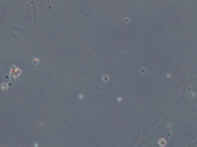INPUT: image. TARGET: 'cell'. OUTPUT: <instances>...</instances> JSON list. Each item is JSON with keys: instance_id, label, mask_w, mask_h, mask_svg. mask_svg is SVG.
Segmentation results:
<instances>
[{"instance_id": "obj_1", "label": "cell", "mask_w": 197, "mask_h": 147, "mask_svg": "<svg viewBox=\"0 0 197 147\" xmlns=\"http://www.w3.org/2000/svg\"><path fill=\"white\" fill-rule=\"evenodd\" d=\"M20 74H22V71H20V69L16 67V65H12V67H10V75L7 77V82H8V83H12L13 80H15L16 77L20 75Z\"/></svg>"}]
</instances>
